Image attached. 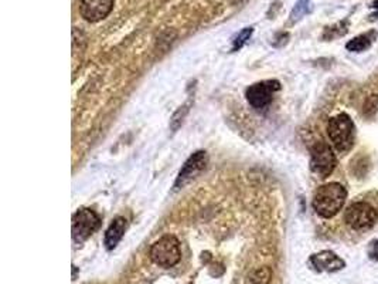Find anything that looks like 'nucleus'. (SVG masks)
<instances>
[{
  "label": "nucleus",
  "instance_id": "nucleus-1",
  "mask_svg": "<svg viewBox=\"0 0 378 284\" xmlns=\"http://www.w3.org/2000/svg\"><path fill=\"white\" fill-rule=\"evenodd\" d=\"M345 198H347L345 189L340 183L331 182L320 186L316 191L313 198V208L317 215L329 219L341 210Z\"/></svg>",
  "mask_w": 378,
  "mask_h": 284
},
{
  "label": "nucleus",
  "instance_id": "nucleus-2",
  "mask_svg": "<svg viewBox=\"0 0 378 284\" xmlns=\"http://www.w3.org/2000/svg\"><path fill=\"white\" fill-rule=\"evenodd\" d=\"M149 256L150 260L159 267L170 268L176 266L182 259L180 243L175 236L166 234L152 244Z\"/></svg>",
  "mask_w": 378,
  "mask_h": 284
},
{
  "label": "nucleus",
  "instance_id": "nucleus-3",
  "mask_svg": "<svg viewBox=\"0 0 378 284\" xmlns=\"http://www.w3.org/2000/svg\"><path fill=\"white\" fill-rule=\"evenodd\" d=\"M327 134L338 152H347L354 142V124L347 114H340L329 121Z\"/></svg>",
  "mask_w": 378,
  "mask_h": 284
},
{
  "label": "nucleus",
  "instance_id": "nucleus-4",
  "mask_svg": "<svg viewBox=\"0 0 378 284\" xmlns=\"http://www.w3.org/2000/svg\"><path fill=\"white\" fill-rule=\"evenodd\" d=\"M337 159L326 142H317L310 151V169L320 178H327L336 168Z\"/></svg>",
  "mask_w": 378,
  "mask_h": 284
},
{
  "label": "nucleus",
  "instance_id": "nucleus-5",
  "mask_svg": "<svg viewBox=\"0 0 378 284\" xmlns=\"http://www.w3.org/2000/svg\"><path fill=\"white\" fill-rule=\"evenodd\" d=\"M345 223L354 230H367L377 222L375 209L365 202H357L348 206L344 215Z\"/></svg>",
  "mask_w": 378,
  "mask_h": 284
},
{
  "label": "nucleus",
  "instance_id": "nucleus-6",
  "mask_svg": "<svg viewBox=\"0 0 378 284\" xmlns=\"http://www.w3.org/2000/svg\"><path fill=\"white\" fill-rule=\"evenodd\" d=\"M279 89H280V84L279 81H275V80L256 83L247 90V100L254 110L262 111L269 107V104L273 100L275 93L279 91Z\"/></svg>",
  "mask_w": 378,
  "mask_h": 284
},
{
  "label": "nucleus",
  "instance_id": "nucleus-7",
  "mask_svg": "<svg viewBox=\"0 0 378 284\" xmlns=\"http://www.w3.org/2000/svg\"><path fill=\"white\" fill-rule=\"evenodd\" d=\"M100 227V216L88 208L80 209L73 216V239L78 243L87 240Z\"/></svg>",
  "mask_w": 378,
  "mask_h": 284
},
{
  "label": "nucleus",
  "instance_id": "nucleus-8",
  "mask_svg": "<svg viewBox=\"0 0 378 284\" xmlns=\"http://www.w3.org/2000/svg\"><path fill=\"white\" fill-rule=\"evenodd\" d=\"M207 164H208L207 152L199 151V152L193 154L187 159V162L183 165V168L180 169L179 176H177V181L175 183V188L176 189H180L184 185H187L191 179H194L197 175H200L206 169Z\"/></svg>",
  "mask_w": 378,
  "mask_h": 284
},
{
  "label": "nucleus",
  "instance_id": "nucleus-9",
  "mask_svg": "<svg viewBox=\"0 0 378 284\" xmlns=\"http://www.w3.org/2000/svg\"><path fill=\"white\" fill-rule=\"evenodd\" d=\"M115 0H80V13L88 22H100L108 18Z\"/></svg>",
  "mask_w": 378,
  "mask_h": 284
},
{
  "label": "nucleus",
  "instance_id": "nucleus-10",
  "mask_svg": "<svg viewBox=\"0 0 378 284\" xmlns=\"http://www.w3.org/2000/svg\"><path fill=\"white\" fill-rule=\"evenodd\" d=\"M310 263L319 271H337L344 267V261L329 250L313 254L310 257Z\"/></svg>",
  "mask_w": 378,
  "mask_h": 284
},
{
  "label": "nucleus",
  "instance_id": "nucleus-11",
  "mask_svg": "<svg viewBox=\"0 0 378 284\" xmlns=\"http://www.w3.org/2000/svg\"><path fill=\"white\" fill-rule=\"evenodd\" d=\"M126 227H128V222L125 217L119 216V217L114 219V222L111 223V226L108 227V230L105 233V246L108 250H112L117 247V244L124 237Z\"/></svg>",
  "mask_w": 378,
  "mask_h": 284
},
{
  "label": "nucleus",
  "instance_id": "nucleus-12",
  "mask_svg": "<svg viewBox=\"0 0 378 284\" xmlns=\"http://www.w3.org/2000/svg\"><path fill=\"white\" fill-rule=\"evenodd\" d=\"M271 277H272V271L268 267L258 268L251 276V284H269Z\"/></svg>",
  "mask_w": 378,
  "mask_h": 284
},
{
  "label": "nucleus",
  "instance_id": "nucleus-13",
  "mask_svg": "<svg viewBox=\"0 0 378 284\" xmlns=\"http://www.w3.org/2000/svg\"><path fill=\"white\" fill-rule=\"evenodd\" d=\"M368 46H370V40H368L365 36H360V38L353 39V40L347 45V49L351 50V52H362V50H365Z\"/></svg>",
  "mask_w": 378,
  "mask_h": 284
},
{
  "label": "nucleus",
  "instance_id": "nucleus-14",
  "mask_svg": "<svg viewBox=\"0 0 378 284\" xmlns=\"http://www.w3.org/2000/svg\"><path fill=\"white\" fill-rule=\"evenodd\" d=\"M251 35H252V29H251V28H247V29H244L241 33H238V36H237L235 40H234V47H232V50H238V49H241V47L247 43V40H249Z\"/></svg>",
  "mask_w": 378,
  "mask_h": 284
},
{
  "label": "nucleus",
  "instance_id": "nucleus-15",
  "mask_svg": "<svg viewBox=\"0 0 378 284\" xmlns=\"http://www.w3.org/2000/svg\"><path fill=\"white\" fill-rule=\"evenodd\" d=\"M368 256L372 259V260H378V240L371 243L370 249H368Z\"/></svg>",
  "mask_w": 378,
  "mask_h": 284
}]
</instances>
